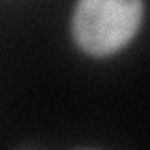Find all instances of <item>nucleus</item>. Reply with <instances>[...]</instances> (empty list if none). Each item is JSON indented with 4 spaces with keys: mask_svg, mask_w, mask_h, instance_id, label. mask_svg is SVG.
Returning a JSON list of instances; mask_svg holds the SVG:
<instances>
[{
    "mask_svg": "<svg viewBox=\"0 0 150 150\" xmlns=\"http://www.w3.org/2000/svg\"><path fill=\"white\" fill-rule=\"evenodd\" d=\"M143 13V0H77L71 15L73 41L90 56H111L137 36Z\"/></svg>",
    "mask_w": 150,
    "mask_h": 150,
    "instance_id": "1",
    "label": "nucleus"
}]
</instances>
